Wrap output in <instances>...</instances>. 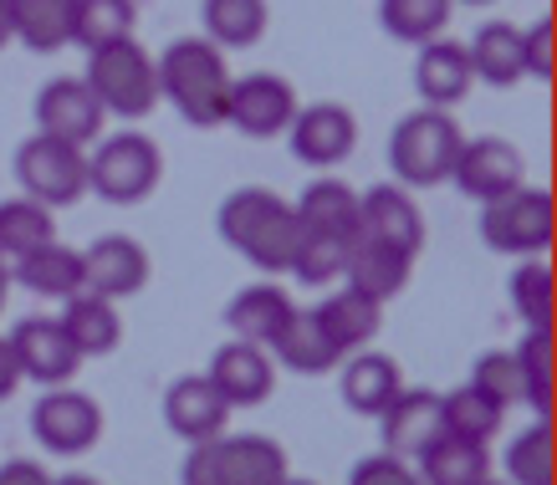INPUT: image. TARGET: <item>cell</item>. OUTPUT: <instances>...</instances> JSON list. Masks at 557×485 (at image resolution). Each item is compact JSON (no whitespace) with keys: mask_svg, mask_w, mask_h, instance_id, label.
Instances as JSON below:
<instances>
[{"mask_svg":"<svg viewBox=\"0 0 557 485\" xmlns=\"http://www.w3.org/2000/svg\"><path fill=\"white\" fill-rule=\"evenodd\" d=\"M215 231L231 251L246 256V261H251L256 271H267V276L287 271L297 246H302V220H297V210L261 185L231 189V195L220 200Z\"/></svg>","mask_w":557,"mask_h":485,"instance_id":"6da1fadb","label":"cell"},{"mask_svg":"<svg viewBox=\"0 0 557 485\" xmlns=\"http://www.w3.org/2000/svg\"><path fill=\"white\" fill-rule=\"evenodd\" d=\"M159 98L185 117L189 128H225V98H231V67L225 51L210 36H180L159 51Z\"/></svg>","mask_w":557,"mask_h":485,"instance_id":"7a4b0ae2","label":"cell"},{"mask_svg":"<svg viewBox=\"0 0 557 485\" xmlns=\"http://www.w3.org/2000/svg\"><path fill=\"white\" fill-rule=\"evenodd\" d=\"M460 144H466V134L450 117V108H414L388 134V169L399 174L405 189H435L450 179Z\"/></svg>","mask_w":557,"mask_h":485,"instance_id":"3957f363","label":"cell"},{"mask_svg":"<svg viewBox=\"0 0 557 485\" xmlns=\"http://www.w3.org/2000/svg\"><path fill=\"white\" fill-rule=\"evenodd\" d=\"M83 77H87V87L98 92L108 117L138 123V117H149L153 108H159V72H153V57L138 47L134 36L87 51Z\"/></svg>","mask_w":557,"mask_h":485,"instance_id":"277c9868","label":"cell"},{"mask_svg":"<svg viewBox=\"0 0 557 485\" xmlns=\"http://www.w3.org/2000/svg\"><path fill=\"white\" fill-rule=\"evenodd\" d=\"M164 179V159H159V144L149 134H123L102 138L92 159H87V189L108 204H138L149 200L153 189Z\"/></svg>","mask_w":557,"mask_h":485,"instance_id":"5b68a950","label":"cell"},{"mask_svg":"<svg viewBox=\"0 0 557 485\" xmlns=\"http://www.w3.org/2000/svg\"><path fill=\"white\" fill-rule=\"evenodd\" d=\"M16 185L21 195L41 200L47 210L57 204H77L87 195V149L67 144V138H51V134H32L16 149Z\"/></svg>","mask_w":557,"mask_h":485,"instance_id":"8992f818","label":"cell"},{"mask_svg":"<svg viewBox=\"0 0 557 485\" xmlns=\"http://www.w3.org/2000/svg\"><path fill=\"white\" fill-rule=\"evenodd\" d=\"M481 240L502 256H542L553 246V195L547 189H507L502 200L481 204Z\"/></svg>","mask_w":557,"mask_h":485,"instance_id":"52a82bcc","label":"cell"},{"mask_svg":"<svg viewBox=\"0 0 557 485\" xmlns=\"http://www.w3.org/2000/svg\"><path fill=\"white\" fill-rule=\"evenodd\" d=\"M32 435L51 455H87L102 439L98 399H87L83 388H67V384L47 388L32 409Z\"/></svg>","mask_w":557,"mask_h":485,"instance_id":"ba28073f","label":"cell"},{"mask_svg":"<svg viewBox=\"0 0 557 485\" xmlns=\"http://www.w3.org/2000/svg\"><path fill=\"white\" fill-rule=\"evenodd\" d=\"M297 87L276 72H251V77H231V98H225V128L246 138H282L292 113H297Z\"/></svg>","mask_w":557,"mask_h":485,"instance_id":"9c48e42d","label":"cell"},{"mask_svg":"<svg viewBox=\"0 0 557 485\" xmlns=\"http://www.w3.org/2000/svg\"><path fill=\"white\" fill-rule=\"evenodd\" d=\"M522 149L511 144V138H466L456 153V164H450V185L466 195V200L486 204V200H502L507 189L522 185Z\"/></svg>","mask_w":557,"mask_h":485,"instance_id":"30bf717a","label":"cell"},{"mask_svg":"<svg viewBox=\"0 0 557 485\" xmlns=\"http://www.w3.org/2000/svg\"><path fill=\"white\" fill-rule=\"evenodd\" d=\"M102 123H108V113H102L98 92L87 87V77H51L36 92V134L67 138V144L87 149L102 138Z\"/></svg>","mask_w":557,"mask_h":485,"instance_id":"8fae6325","label":"cell"},{"mask_svg":"<svg viewBox=\"0 0 557 485\" xmlns=\"http://www.w3.org/2000/svg\"><path fill=\"white\" fill-rule=\"evenodd\" d=\"M287 144L292 159L307 169H338L348 153L358 149V123L343 102H312L297 108L287 123Z\"/></svg>","mask_w":557,"mask_h":485,"instance_id":"7c38bea8","label":"cell"},{"mask_svg":"<svg viewBox=\"0 0 557 485\" xmlns=\"http://www.w3.org/2000/svg\"><path fill=\"white\" fill-rule=\"evenodd\" d=\"M205 378L220 388V399L231 403V409H256V403H267L271 388H276V358H271L261 343L231 337V343L215 348Z\"/></svg>","mask_w":557,"mask_h":485,"instance_id":"4fadbf2b","label":"cell"},{"mask_svg":"<svg viewBox=\"0 0 557 485\" xmlns=\"http://www.w3.org/2000/svg\"><path fill=\"white\" fill-rule=\"evenodd\" d=\"M11 352H16L21 378H32V384H41V388L72 384V378H77V363H83V352L72 348V337L62 333V322L57 318L16 322V333H11Z\"/></svg>","mask_w":557,"mask_h":485,"instance_id":"5bb4252c","label":"cell"},{"mask_svg":"<svg viewBox=\"0 0 557 485\" xmlns=\"http://www.w3.org/2000/svg\"><path fill=\"white\" fill-rule=\"evenodd\" d=\"M354 235H369L388 251H405V256H420L424 251V215L420 204L409 200L405 185H373L358 195V231Z\"/></svg>","mask_w":557,"mask_h":485,"instance_id":"9a60e30c","label":"cell"},{"mask_svg":"<svg viewBox=\"0 0 557 485\" xmlns=\"http://www.w3.org/2000/svg\"><path fill=\"white\" fill-rule=\"evenodd\" d=\"M149 286V251L134 235H98L83 251V291L123 301Z\"/></svg>","mask_w":557,"mask_h":485,"instance_id":"2e32d148","label":"cell"},{"mask_svg":"<svg viewBox=\"0 0 557 485\" xmlns=\"http://www.w3.org/2000/svg\"><path fill=\"white\" fill-rule=\"evenodd\" d=\"M225 419H231V403L220 399V388L210 384L205 373H180V378L164 388V424H170V435H180L185 445L225 435Z\"/></svg>","mask_w":557,"mask_h":485,"instance_id":"e0dca14e","label":"cell"},{"mask_svg":"<svg viewBox=\"0 0 557 485\" xmlns=\"http://www.w3.org/2000/svg\"><path fill=\"white\" fill-rule=\"evenodd\" d=\"M379 435H384V455L414 460L435 435H445L440 424V394L435 388H399L379 414Z\"/></svg>","mask_w":557,"mask_h":485,"instance_id":"ac0fdd59","label":"cell"},{"mask_svg":"<svg viewBox=\"0 0 557 485\" xmlns=\"http://www.w3.org/2000/svg\"><path fill=\"white\" fill-rule=\"evenodd\" d=\"M292 312H297V301H292L282 286L256 282V286H240L236 297L225 301V327H231V337L261 343V348L271 352V343L287 333Z\"/></svg>","mask_w":557,"mask_h":485,"instance_id":"d6986e66","label":"cell"},{"mask_svg":"<svg viewBox=\"0 0 557 485\" xmlns=\"http://www.w3.org/2000/svg\"><path fill=\"white\" fill-rule=\"evenodd\" d=\"M338 388H343V403L354 409V414H384V403L405 388V378H399V363L388 358V352H373V348H358L348 352L338 369Z\"/></svg>","mask_w":557,"mask_h":485,"instance_id":"ffe728a7","label":"cell"},{"mask_svg":"<svg viewBox=\"0 0 557 485\" xmlns=\"http://www.w3.org/2000/svg\"><path fill=\"white\" fill-rule=\"evenodd\" d=\"M11 282L36 291V297H47V301H67L72 291H83V251H72V246H62V240L51 235L36 251L11 261Z\"/></svg>","mask_w":557,"mask_h":485,"instance_id":"44dd1931","label":"cell"},{"mask_svg":"<svg viewBox=\"0 0 557 485\" xmlns=\"http://www.w3.org/2000/svg\"><path fill=\"white\" fill-rule=\"evenodd\" d=\"M409 271H414V256L388 251V246L369 240V235H354V240H348L343 286H354V291H363V297H373V301L399 297V291L409 286Z\"/></svg>","mask_w":557,"mask_h":485,"instance_id":"7402d4cb","label":"cell"},{"mask_svg":"<svg viewBox=\"0 0 557 485\" xmlns=\"http://www.w3.org/2000/svg\"><path fill=\"white\" fill-rule=\"evenodd\" d=\"M471 57L460 41L450 36H435L420 47V62H414V87H420L424 108H456L466 92H471Z\"/></svg>","mask_w":557,"mask_h":485,"instance_id":"603a6c76","label":"cell"},{"mask_svg":"<svg viewBox=\"0 0 557 485\" xmlns=\"http://www.w3.org/2000/svg\"><path fill=\"white\" fill-rule=\"evenodd\" d=\"M312 318L322 322V333L333 337V348L348 358V352L369 348L373 337H379V327H384V301L343 286V291H333V297H322L318 307H312Z\"/></svg>","mask_w":557,"mask_h":485,"instance_id":"cb8c5ba5","label":"cell"},{"mask_svg":"<svg viewBox=\"0 0 557 485\" xmlns=\"http://www.w3.org/2000/svg\"><path fill=\"white\" fill-rule=\"evenodd\" d=\"M471 77L486 87H517L527 77L522 67V26L511 21H481V32L466 41Z\"/></svg>","mask_w":557,"mask_h":485,"instance_id":"d4e9b609","label":"cell"},{"mask_svg":"<svg viewBox=\"0 0 557 485\" xmlns=\"http://www.w3.org/2000/svg\"><path fill=\"white\" fill-rule=\"evenodd\" d=\"M62 333L72 337V348L83 358H102L123 343V322H119V301L108 297H92V291H72L62 301Z\"/></svg>","mask_w":557,"mask_h":485,"instance_id":"484cf974","label":"cell"},{"mask_svg":"<svg viewBox=\"0 0 557 485\" xmlns=\"http://www.w3.org/2000/svg\"><path fill=\"white\" fill-rule=\"evenodd\" d=\"M220 475L225 485H282L292 470L271 435H220Z\"/></svg>","mask_w":557,"mask_h":485,"instance_id":"4316f807","label":"cell"},{"mask_svg":"<svg viewBox=\"0 0 557 485\" xmlns=\"http://www.w3.org/2000/svg\"><path fill=\"white\" fill-rule=\"evenodd\" d=\"M271 358L287 373H302V378H318V373H333L343 363V352L333 348V337L322 333V322L312 318V307H297L287 322V333L271 343Z\"/></svg>","mask_w":557,"mask_h":485,"instance_id":"83f0119b","label":"cell"},{"mask_svg":"<svg viewBox=\"0 0 557 485\" xmlns=\"http://www.w3.org/2000/svg\"><path fill=\"white\" fill-rule=\"evenodd\" d=\"M292 210H297V220H302V231H312V235L354 240V231H358V189L343 185V179H327V174L312 179Z\"/></svg>","mask_w":557,"mask_h":485,"instance_id":"f1b7e54d","label":"cell"},{"mask_svg":"<svg viewBox=\"0 0 557 485\" xmlns=\"http://www.w3.org/2000/svg\"><path fill=\"white\" fill-rule=\"evenodd\" d=\"M414 460H420L424 485H475L491 475L486 445L481 439H460V435H435Z\"/></svg>","mask_w":557,"mask_h":485,"instance_id":"f546056e","label":"cell"},{"mask_svg":"<svg viewBox=\"0 0 557 485\" xmlns=\"http://www.w3.org/2000/svg\"><path fill=\"white\" fill-rule=\"evenodd\" d=\"M5 5H11L16 41H26L32 51L72 47V5L77 0H5Z\"/></svg>","mask_w":557,"mask_h":485,"instance_id":"4dcf8cb0","label":"cell"},{"mask_svg":"<svg viewBox=\"0 0 557 485\" xmlns=\"http://www.w3.org/2000/svg\"><path fill=\"white\" fill-rule=\"evenodd\" d=\"M450 11H456V0H379V26L405 47H424V41L445 36Z\"/></svg>","mask_w":557,"mask_h":485,"instance_id":"1f68e13d","label":"cell"},{"mask_svg":"<svg viewBox=\"0 0 557 485\" xmlns=\"http://www.w3.org/2000/svg\"><path fill=\"white\" fill-rule=\"evenodd\" d=\"M502 403L481 394L475 384H460L450 394H440V424H445V435H460V439H481L491 445V435L502 430Z\"/></svg>","mask_w":557,"mask_h":485,"instance_id":"d6a6232c","label":"cell"},{"mask_svg":"<svg viewBox=\"0 0 557 485\" xmlns=\"http://www.w3.org/2000/svg\"><path fill=\"white\" fill-rule=\"evenodd\" d=\"M205 36L225 47H256L267 36V0H200Z\"/></svg>","mask_w":557,"mask_h":485,"instance_id":"836d02e7","label":"cell"},{"mask_svg":"<svg viewBox=\"0 0 557 485\" xmlns=\"http://www.w3.org/2000/svg\"><path fill=\"white\" fill-rule=\"evenodd\" d=\"M51 235H57V220H51V210L41 200H32V195L0 200V256H5V261L36 251Z\"/></svg>","mask_w":557,"mask_h":485,"instance_id":"e575fe53","label":"cell"},{"mask_svg":"<svg viewBox=\"0 0 557 485\" xmlns=\"http://www.w3.org/2000/svg\"><path fill=\"white\" fill-rule=\"evenodd\" d=\"M138 11L134 0H77L72 5V47H108V41H123L134 36Z\"/></svg>","mask_w":557,"mask_h":485,"instance_id":"d590c367","label":"cell"},{"mask_svg":"<svg viewBox=\"0 0 557 485\" xmlns=\"http://www.w3.org/2000/svg\"><path fill=\"white\" fill-rule=\"evenodd\" d=\"M511 485H553L557 481V450H553V419L537 414L507 450Z\"/></svg>","mask_w":557,"mask_h":485,"instance_id":"8d00e7d4","label":"cell"},{"mask_svg":"<svg viewBox=\"0 0 557 485\" xmlns=\"http://www.w3.org/2000/svg\"><path fill=\"white\" fill-rule=\"evenodd\" d=\"M517 363L527 378V409L532 414H553V327H527L517 343Z\"/></svg>","mask_w":557,"mask_h":485,"instance_id":"74e56055","label":"cell"},{"mask_svg":"<svg viewBox=\"0 0 557 485\" xmlns=\"http://www.w3.org/2000/svg\"><path fill=\"white\" fill-rule=\"evenodd\" d=\"M343 266H348V240H338V235L302 231V246H297V256H292L287 276H297L302 286L322 291V286L343 282Z\"/></svg>","mask_w":557,"mask_h":485,"instance_id":"f35d334b","label":"cell"},{"mask_svg":"<svg viewBox=\"0 0 557 485\" xmlns=\"http://www.w3.org/2000/svg\"><path fill=\"white\" fill-rule=\"evenodd\" d=\"M511 312L522 327H553V271L542 256H522V266L511 271Z\"/></svg>","mask_w":557,"mask_h":485,"instance_id":"ab89813d","label":"cell"},{"mask_svg":"<svg viewBox=\"0 0 557 485\" xmlns=\"http://www.w3.org/2000/svg\"><path fill=\"white\" fill-rule=\"evenodd\" d=\"M471 384L481 388V394H491V399L502 403V409H511V403L527 399L522 363H517V352H511V348L481 352V358H475V369H471Z\"/></svg>","mask_w":557,"mask_h":485,"instance_id":"60d3db41","label":"cell"},{"mask_svg":"<svg viewBox=\"0 0 557 485\" xmlns=\"http://www.w3.org/2000/svg\"><path fill=\"white\" fill-rule=\"evenodd\" d=\"M348 485H424L420 470L399 460V455H363L354 470H348Z\"/></svg>","mask_w":557,"mask_h":485,"instance_id":"b9f144b4","label":"cell"},{"mask_svg":"<svg viewBox=\"0 0 557 485\" xmlns=\"http://www.w3.org/2000/svg\"><path fill=\"white\" fill-rule=\"evenodd\" d=\"M522 67H527V77L553 83V21L547 16H537L522 32Z\"/></svg>","mask_w":557,"mask_h":485,"instance_id":"7bdbcfd3","label":"cell"},{"mask_svg":"<svg viewBox=\"0 0 557 485\" xmlns=\"http://www.w3.org/2000/svg\"><path fill=\"white\" fill-rule=\"evenodd\" d=\"M180 485H225V475H220V435L189 445L185 465H180Z\"/></svg>","mask_w":557,"mask_h":485,"instance_id":"ee69618b","label":"cell"},{"mask_svg":"<svg viewBox=\"0 0 557 485\" xmlns=\"http://www.w3.org/2000/svg\"><path fill=\"white\" fill-rule=\"evenodd\" d=\"M0 485H51V475L36 460H5L0 465Z\"/></svg>","mask_w":557,"mask_h":485,"instance_id":"f6af8a7d","label":"cell"},{"mask_svg":"<svg viewBox=\"0 0 557 485\" xmlns=\"http://www.w3.org/2000/svg\"><path fill=\"white\" fill-rule=\"evenodd\" d=\"M21 384H26V378H21V369H16V352H11V337H0V403L11 399V394H16Z\"/></svg>","mask_w":557,"mask_h":485,"instance_id":"bcb514c9","label":"cell"},{"mask_svg":"<svg viewBox=\"0 0 557 485\" xmlns=\"http://www.w3.org/2000/svg\"><path fill=\"white\" fill-rule=\"evenodd\" d=\"M11 41H16V26H11V5L0 0V51L11 47Z\"/></svg>","mask_w":557,"mask_h":485,"instance_id":"7dc6e473","label":"cell"},{"mask_svg":"<svg viewBox=\"0 0 557 485\" xmlns=\"http://www.w3.org/2000/svg\"><path fill=\"white\" fill-rule=\"evenodd\" d=\"M5 297H11V261L0 256V312H5Z\"/></svg>","mask_w":557,"mask_h":485,"instance_id":"c3c4849f","label":"cell"},{"mask_svg":"<svg viewBox=\"0 0 557 485\" xmlns=\"http://www.w3.org/2000/svg\"><path fill=\"white\" fill-rule=\"evenodd\" d=\"M51 485H102V481H92V475H77V470H72V475H51Z\"/></svg>","mask_w":557,"mask_h":485,"instance_id":"681fc988","label":"cell"},{"mask_svg":"<svg viewBox=\"0 0 557 485\" xmlns=\"http://www.w3.org/2000/svg\"><path fill=\"white\" fill-rule=\"evenodd\" d=\"M282 485H312V481H297V475H287V481H282Z\"/></svg>","mask_w":557,"mask_h":485,"instance_id":"f907efd6","label":"cell"},{"mask_svg":"<svg viewBox=\"0 0 557 485\" xmlns=\"http://www.w3.org/2000/svg\"><path fill=\"white\" fill-rule=\"evenodd\" d=\"M460 5H491V0H460Z\"/></svg>","mask_w":557,"mask_h":485,"instance_id":"816d5d0a","label":"cell"},{"mask_svg":"<svg viewBox=\"0 0 557 485\" xmlns=\"http://www.w3.org/2000/svg\"><path fill=\"white\" fill-rule=\"evenodd\" d=\"M475 485H502V481H491V475H486V481H475Z\"/></svg>","mask_w":557,"mask_h":485,"instance_id":"f5cc1de1","label":"cell"}]
</instances>
